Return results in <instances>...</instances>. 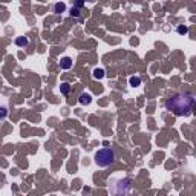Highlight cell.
<instances>
[{
  "instance_id": "9",
  "label": "cell",
  "mask_w": 196,
  "mask_h": 196,
  "mask_svg": "<svg viewBox=\"0 0 196 196\" xmlns=\"http://www.w3.org/2000/svg\"><path fill=\"white\" fill-rule=\"evenodd\" d=\"M129 83H130V86L138 88V86H141V78H140V77H130Z\"/></svg>"
},
{
  "instance_id": "12",
  "label": "cell",
  "mask_w": 196,
  "mask_h": 196,
  "mask_svg": "<svg viewBox=\"0 0 196 196\" xmlns=\"http://www.w3.org/2000/svg\"><path fill=\"white\" fill-rule=\"evenodd\" d=\"M176 31H178L179 34H187V32H189V28L181 25V26H178V29H176Z\"/></svg>"
},
{
  "instance_id": "7",
  "label": "cell",
  "mask_w": 196,
  "mask_h": 196,
  "mask_svg": "<svg viewBox=\"0 0 196 196\" xmlns=\"http://www.w3.org/2000/svg\"><path fill=\"white\" fill-rule=\"evenodd\" d=\"M66 11V5L65 3H55L54 5V12L55 14H61V12H65Z\"/></svg>"
},
{
  "instance_id": "13",
  "label": "cell",
  "mask_w": 196,
  "mask_h": 196,
  "mask_svg": "<svg viewBox=\"0 0 196 196\" xmlns=\"http://www.w3.org/2000/svg\"><path fill=\"white\" fill-rule=\"evenodd\" d=\"M78 14H80V11H78L77 8H72V9H71V16H74V17H78Z\"/></svg>"
},
{
  "instance_id": "4",
  "label": "cell",
  "mask_w": 196,
  "mask_h": 196,
  "mask_svg": "<svg viewBox=\"0 0 196 196\" xmlns=\"http://www.w3.org/2000/svg\"><path fill=\"white\" fill-rule=\"evenodd\" d=\"M60 68H61L63 71L71 69V68H72V58H71V57H63V58L60 60Z\"/></svg>"
},
{
  "instance_id": "11",
  "label": "cell",
  "mask_w": 196,
  "mask_h": 196,
  "mask_svg": "<svg viewBox=\"0 0 196 196\" xmlns=\"http://www.w3.org/2000/svg\"><path fill=\"white\" fill-rule=\"evenodd\" d=\"M6 115H8V110H6V107L2 106V107H0V120H3Z\"/></svg>"
},
{
  "instance_id": "5",
  "label": "cell",
  "mask_w": 196,
  "mask_h": 196,
  "mask_svg": "<svg viewBox=\"0 0 196 196\" xmlns=\"http://www.w3.org/2000/svg\"><path fill=\"white\" fill-rule=\"evenodd\" d=\"M78 101H80L81 104H90V101H92V97H90V93H86V92H83V93L80 95Z\"/></svg>"
},
{
  "instance_id": "1",
  "label": "cell",
  "mask_w": 196,
  "mask_h": 196,
  "mask_svg": "<svg viewBox=\"0 0 196 196\" xmlns=\"http://www.w3.org/2000/svg\"><path fill=\"white\" fill-rule=\"evenodd\" d=\"M195 106V95L190 92H176L165 100V109L176 117H187Z\"/></svg>"
},
{
  "instance_id": "8",
  "label": "cell",
  "mask_w": 196,
  "mask_h": 196,
  "mask_svg": "<svg viewBox=\"0 0 196 196\" xmlns=\"http://www.w3.org/2000/svg\"><path fill=\"white\" fill-rule=\"evenodd\" d=\"M93 78H97V80H101L103 77H104V69H101V68H97V69H93Z\"/></svg>"
},
{
  "instance_id": "6",
  "label": "cell",
  "mask_w": 196,
  "mask_h": 196,
  "mask_svg": "<svg viewBox=\"0 0 196 196\" xmlns=\"http://www.w3.org/2000/svg\"><path fill=\"white\" fill-rule=\"evenodd\" d=\"M28 43H29L28 37H17V38H16V45H17V46H20V48H25V46H28Z\"/></svg>"
},
{
  "instance_id": "3",
  "label": "cell",
  "mask_w": 196,
  "mask_h": 196,
  "mask_svg": "<svg viewBox=\"0 0 196 196\" xmlns=\"http://www.w3.org/2000/svg\"><path fill=\"white\" fill-rule=\"evenodd\" d=\"M130 189H132V181L129 178L118 179V181H115V182L112 184L110 193L113 196H127Z\"/></svg>"
},
{
  "instance_id": "2",
  "label": "cell",
  "mask_w": 196,
  "mask_h": 196,
  "mask_svg": "<svg viewBox=\"0 0 196 196\" xmlns=\"http://www.w3.org/2000/svg\"><path fill=\"white\" fill-rule=\"evenodd\" d=\"M93 161L98 167H107L115 161V152L112 147H103L100 150L95 152L93 155Z\"/></svg>"
},
{
  "instance_id": "10",
  "label": "cell",
  "mask_w": 196,
  "mask_h": 196,
  "mask_svg": "<svg viewBox=\"0 0 196 196\" xmlns=\"http://www.w3.org/2000/svg\"><path fill=\"white\" fill-rule=\"evenodd\" d=\"M60 90H61V93H68L69 90H71V86H69V83H61V86H60Z\"/></svg>"
}]
</instances>
